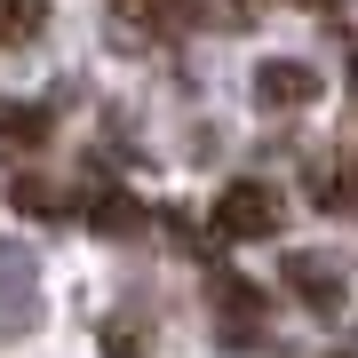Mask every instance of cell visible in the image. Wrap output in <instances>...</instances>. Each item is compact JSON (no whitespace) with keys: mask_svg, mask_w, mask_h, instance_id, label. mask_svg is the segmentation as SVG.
Segmentation results:
<instances>
[{"mask_svg":"<svg viewBox=\"0 0 358 358\" xmlns=\"http://www.w3.org/2000/svg\"><path fill=\"white\" fill-rule=\"evenodd\" d=\"M255 310H263V294L247 287V279H231V271H215V319H231V327H255Z\"/></svg>","mask_w":358,"mask_h":358,"instance_id":"5","label":"cell"},{"mask_svg":"<svg viewBox=\"0 0 358 358\" xmlns=\"http://www.w3.org/2000/svg\"><path fill=\"white\" fill-rule=\"evenodd\" d=\"M287 294L303 310H343L350 303V263L327 255V247H294L287 255Z\"/></svg>","mask_w":358,"mask_h":358,"instance_id":"2","label":"cell"},{"mask_svg":"<svg viewBox=\"0 0 358 358\" xmlns=\"http://www.w3.org/2000/svg\"><path fill=\"white\" fill-rule=\"evenodd\" d=\"M303 8H319V0H303Z\"/></svg>","mask_w":358,"mask_h":358,"instance_id":"8","label":"cell"},{"mask_svg":"<svg viewBox=\"0 0 358 358\" xmlns=\"http://www.w3.org/2000/svg\"><path fill=\"white\" fill-rule=\"evenodd\" d=\"M8 207H24V215H64V192H56L48 176H8Z\"/></svg>","mask_w":358,"mask_h":358,"instance_id":"6","label":"cell"},{"mask_svg":"<svg viewBox=\"0 0 358 358\" xmlns=\"http://www.w3.org/2000/svg\"><path fill=\"white\" fill-rule=\"evenodd\" d=\"M88 223L103 231V239H136L152 215H143V199H128V192H96L88 199Z\"/></svg>","mask_w":358,"mask_h":358,"instance_id":"4","label":"cell"},{"mask_svg":"<svg viewBox=\"0 0 358 358\" xmlns=\"http://www.w3.org/2000/svg\"><path fill=\"white\" fill-rule=\"evenodd\" d=\"M215 239H231V247H247V239H279V223H287V207H279V192H271L263 176H239V183H223L215 192Z\"/></svg>","mask_w":358,"mask_h":358,"instance_id":"1","label":"cell"},{"mask_svg":"<svg viewBox=\"0 0 358 358\" xmlns=\"http://www.w3.org/2000/svg\"><path fill=\"white\" fill-rule=\"evenodd\" d=\"M255 103L263 112H303V103H319V72L303 56H271V64H255Z\"/></svg>","mask_w":358,"mask_h":358,"instance_id":"3","label":"cell"},{"mask_svg":"<svg viewBox=\"0 0 358 358\" xmlns=\"http://www.w3.org/2000/svg\"><path fill=\"white\" fill-rule=\"evenodd\" d=\"M48 136V112H40V103H8L0 96V143H40Z\"/></svg>","mask_w":358,"mask_h":358,"instance_id":"7","label":"cell"}]
</instances>
